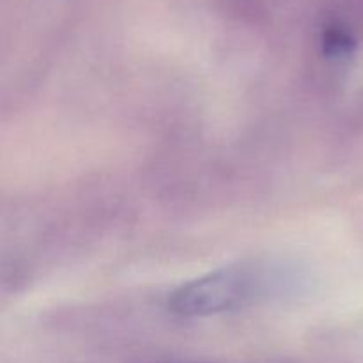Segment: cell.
<instances>
[{
    "label": "cell",
    "instance_id": "obj_1",
    "mask_svg": "<svg viewBox=\"0 0 363 363\" xmlns=\"http://www.w3.org/2000/svg\"><path fill=\"white\" fill-rule=\"evenodd\" d=\"M264 284L252 266L220 268L174 291L170 296V311L186 318L236 311L257 298Z\"/></svg>",
    "mask_w": 363,
    "mask_h": 363
}]
</instances>
